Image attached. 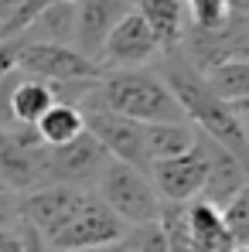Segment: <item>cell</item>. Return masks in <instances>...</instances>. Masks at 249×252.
Instances as JSON below:
<instances>
[{"label": "cell", "instance_id": "6da1fadb", "mask_svg": "<svg viewBox=\"0 0 249 252\" xmlns=\"http://www.w3.org/2000/svg\"><path fill=\"white\" fill-rule=\"evenodd\" d=\"M161 75V82L167 85V92L174 95L184 123H195V129L208 136L212 143L225 147L229 154H236L243 164H246V102H222L212 95V89L205 85L202 72L181 55V51H171L161 55V65L154 68Z\"/></svg>", "mask_w": 249, "mask_h": 252}, {"label": "cell", "instance_id": "7a4b0ae2", "mask_svg": "<svg viewBox=\"0 0 249 252\" xmlns=\"http://www.w3.org/2000/svg\"><path fill=\"white\" fill-rule=\"evenodd\" d=\"M82 109H106L133 123H184L174 95L167 92V85L154 68L106 72L103 79H96Z\"/></svg>", "mask_w": 249, "mask_h": 252}, {"label": "cell", "instance_id": "3957f363", "mask_svg": "<svg viewBox=\"0 0 249 252\" xmlns=\"http://www.w3.org/2000/svg\"><path fill=\"white\" fill-rule=\"evenodd\" d=\"M106 208L113 211L126 228L130 225H143V221H157L161 198L154 194L147 174L120 160H106V167L99 170V177L89 188Z\"/></svg>", "mask_w": 249, "mask_h": 252}, {"label": "cell", "instance_id": "277c9868", "mask_svg": "<svg viewBox=\"0 0 249 252\" xmlns=\"http://www.w3.org/2000/svg\"><path fill=\"white\" fill-rule=\"evenodd\" d=\"M14 68L24 79H38V82L58 85V82H89L99 79V65H92L89 58H82L75 48L69 44H35L17 38V58Z\"/></svg>", "mask_w": 249, "mask_h": 252}, {"label": "cell", "instance_id": "5b68a950", "mask_svg": "<svg viewBox=\"0 0 249 252\" xmlns=\"http://www.w3.org/2000/svg\"><path fill=\"white\" fill-rule=\"evenodd\" d=\"M0 184L14 194L44 184V143L35 126L0 129Z\"/></svg>", "mask_w": 249, "mask_h": 252}, {"label": "cell", "instance_id": "8992f818", "mask_svg": "<svg viewBox=\"0 0 249 252\" xmlns=\"http://www.w3.org/2000/svg\"><path fill=\"white\" fill-rule=\"evenodd\" d=\"M126 225L106 208L92 191L85 194L79 211L65 221V228L48 242L51 252H89V249H106L113 242H120Z\"/></svg>", "mask_w": 249, "mask_h": 252}, {"label": "cell", "instance_id": "52a82bcc", "mask_svg": "<svg viewBox=\"0 0 249 252\" xmlns=\"http://www.w3.org/2000/svg\"><path fill=\"white\" fill-rule=\"evenodd\" d=\"M205 167V136L198 133V140L188 154L171 157V160H154L147 167V181H150L154 194L161 198V205H188L202 194Z\"/></svg>", "mask_w": 249, "mask_h": 252}, {"label": "cell", "instance_id": "ba28073f", "mask_svg": "<svg viewBox=\"0 0 249 252\" xmlns=\"http://www.w3.org/2000/svg\"><path fill=\"white\" fill-rule=\"evenodd\" d=\"M85 188H65V184H41L28 194H17V208H21V221L31 225L44 242H51L65 221L79 211L85 201Z\"/></svg>", "mask_w": 249, "mask_h": 252}, {"label": "cell", "instance_id": "9c48e42d", "mask_svg": "<svg viewBox=\"0 0 249 252\" xmlns=\"http://www.w3.org/2000/svg\"><path fill=\"white\" fill-rule=\"evenodd\" d=\"M109 154L89 136H75L65 147H44V184H65V188H92L99 170L106 167Z\"/></svg>", "mask_w": 249, "mask_h": 252}, {"label": "cell", "instance_id": "30bf717a", "mask_svg": "<svg viewBox=\"0 0 249 252\" xmlns=\"http://www.w3.org/2000/svg\"><path fill=\"white\" fill-rule=\"evenodd\" d=\"M157 58H161V51H157V44L150 38L147 24L140 21L137 10H130L123 21L109 31V38L103 41V51H99L96 65H99V72L106 75V72L147 68V65H154Z\"/></svg>", "mask_w": 249, "mask_h": 252}, {"label": "cell", "instance_id": "8fae6325", "mask_svg": "<svg viewBox=\"0 0 249 252\" xmlns=\"http://www.w3.org/2000/svg\"><path fill=\"white\" fill-rule=\"evenodd\" d=\"M85 133L109 154V160H120L147 174V157H143V123H133L126 116L106 113V109H82Z\"/></svg>", "mask_w": 249, "mask_h": 252}, {"label": "cell", "instance_id": "7c38bea8", "mask_svg": "<svg viewBox=\"0 0 249 252\" xmlns=\"http://www.w3.org/2000/svg\"><path fill=\"white\" fill-rule=\"evenodd\" d=\"M72 7H75V38H72V48L96 65V58L103 51V41L133 10V3L130 0H72Z\"/></svg>", "mask_w": 249, "mask_h": 252}, {"label": "cell", "instance_id": "4fadbf2b", "mask_svg": "<svg viewBox=\"0 0 249 252\" xmlns=\"http://www.w3.org/2000/svg\"><path fill=\"white\" fill-rule=\"evenodd\" d=\"M205 184H202V194H198V201H205L212 208H225L239 191H246V164L236 157V154H229L225 147H218V143H212L205 136Z\"/></svg>", "mask_w": 249, "mask_h": 252}, {"label": "cell", "instance_id": "5bb4252c", "mask_svg": "<svg viewBox=\"0 0 249 252\" xmlns=\"http://www.w3.org/2000/svg\"><path fill=\"white\" fill-rule=\"evenodd\" d=\"M133 10L147 24V31H150V38H154L161 55L181 51V44H184L188 31H191L184 0H137Z\"/></svg>", "mask_w": 249, "mask_h": 252}, {"label": "cell", "instance_id": "9a60e30c", "mask_svg": "<svg viewBox=\"0 0 249 252\" xmlns=\"http://www.w3.org/2000/svg\"><path fill=\"white\" fill-rule=\"evenodd\" d=\"M184 225H188V239H191L195 252H225L236 246L222 225V211L198 198L184 205Z\"/></svg>", "mask_w": 249, "mask_h": 252}, {"label": "cell", "instance_id": "2e32d148", "mask_svg": "<svg viewBox=\"0 0 249 252\" xmlns=\"http://www.w3.org/2000/svg\"><path fill=\"white\" fill-rule=\"evenodd\" d=\"M198 129L191 123H143V157L147 167L154 160H171L181 157L195 147Z\"/></svg>", "mask_w": 249, "mask_h": 252}, {"label": "cell", "instance_id": "e0dca14e", "mask_svg": "<svg viewBox=\"0 0 249 252\" xmlns=\"http://www.w3.org/2000/svg\"><path fill=\"white\" fill-rule=\"evenodd\" d=\"M17 38L35 44H69L72 48V38H75V7H72V0L41 10Z\"/></svg>", "mask_w": 249, "mask_h": 252}, {"label": "cell", "instance_id": "ac0fdd59", "mask_svg": "<svg viewBox=\"0 0 249 252\" xmlns=\"http://www.w3.org/2000/svg\"><path fill=\"white\" fill-rule=\"evenodd\" d=\"M202 79L212 89V95L229 102V106L249 99V62L246 58H222V62L202 68Z\"/></svg>", "mask_w": 249, "mask_h": 252}, {"label": "cell", "instance_id": "d6986e66", "mask_svg": "<svg viewBox=\"0 0 249 252\" xmlns=\"http://www.w3.org/2000/svg\"><path fill=\"white\" fill-rule=\"evenodd\" d=\"M55 106V95H51V85L38 82V79H17L14 92H10V116L17 126H35L44 113Z\"/></svg>", "mask_w": 249, "mask_h": 252}, {"label": "cell", "instance_id": "ffe728a7", "mask_svg": "<svg viewBox=\"0 0 249 252\" xmlns=\"http://www.w3.org/2000/svg\"><path fill=\"white\" fill-rule=\"evenodd\" d=\"M35 129H38V136H41L44 147H65V143H72L75 136L85 133L82 113L72 109V106H62V102H55L41 120L35 123Z\"/></svg>", "mask_w": 249, "mask_h": 252}, {"label": "cell", "instance_id": "44dd1931", "mask_svg": "<svg viewBox=\"0 0 249 252\" xmlns=\"http://www.w3.org/2000/svg\"><path fill=\"white\" fill-rule=\"evenodd\" d=\"M188 21L202 34H218L229 28V17L236 7H246V0H184Z\"/></svg>", "mask_w": 249, "mask_h": 252}, {"label": "cell", "instance_id": "7402d4cb", "mask_svg": "<svg viewBox=\"0 0 249 252\" xmlns=\"http://www.w3.org/2000/svg\"><path fill=\"white\" fill-rule=\"evenodd\" d=\"M113 252H167V239L157 221H143V225H130L120 242H113Z\"/></svg>", "mask_w": 249, "mask_h": 252}, {"label": "cell", "instance_id": "603a6c76", "mask_svg": "<svg viewBox=\"0 0 249 252\" xmlns=\"http://www.w3.org/2000/svg\"><path fill=\"white\" fill-rule=\"evenodd\" d=\"M222 211V225H225V232H229V239L236 242V246H249V188L246 191H239Z\"/></svg>", "mask_w": 249, "mask_h": 252}, {"label": "cell", "instance_id": "cb8c5ba5", "mask_svg": "<svg viewBox=\"0 0 249 252\" xmlns=\"http://www.w3.org/2000/svg\"><path fill=\"white\" fill-rule=\"evenodd\" d=\"M55 3H65V0H24L21 7H17V14L10 17V24H7V31H3V41L7 38H17L41 10H48V7H55Z\"/></svg>", "mask_w": 249, "mask_h": 252}, {"label": "cell", "instance_id": "d4e9b609", "mask_svg": "<svg viewBox=\"0 0 249 252\" xmlns=\"http://www.w3.org/2000/svg\"><path fill=\"white\" fill-rule=\"evenodd\" d=\"M14 58H17V38L0 41V79H7L14 72Z\"/></svg>", "mask_w": 249, "mask_h": 252}, {"label": "cell", "instance_id": "484cf974", "mask_svg": "<svg viewBox=\"0 0 249 252\" xmlns=\"http://www.w3.org/2000/svg\"><path fill=\"white\" fill-rule=\"evenodd\" d=\"M0 252H24L17 228H14V232H0Z\"/></svg>", "mask_w": 249, "mask_h": 252}, {"label": "cell", "instance_id": "4316f807", "mask_svg": "<svg viewBox=\"0 0 249 252\" xmlns=\"http://www.w3.org/2000/svg\"><path fill=\"white\" fill-rule=\"evenodd\" d=\"M225 252H249V246H232V249H225Z\"/></svg>", "mask_w": 249, "mask_h": 252}, {"label": "cell", "instance_id": "83f0119b", "mask_svg": "<svg viewBox=\"0 0 249 252\" xmlns=\"http://www.w3.org/2000/svg\"><path fill=\"white\" fill-rule=\"evenodd\" d=\"M89 252H113V246H106V249H89Z\"/></svg>", "mask_w": 249, "mask_h": 252}, {"label": "cell", "instance_id": "f1b7e54d", "mask_svg": "<svg viewBox=\"0 0 249 252\" xmlns=\"http://www.w3.org/2000/svg\"><path fill=\"white\" fill-rule=\"evenodd\" d=\"M0 191H7V188H3V184H0Z\"/></svg>", "mask_w": 249, "mask_h": 252}, {"label": "cell", "instance_id": "f546056e", "mask_svg": "<svg viewBox=\"0 0 249 252\" xmlns=\"http://www.w3.org/2000/svg\"><path fill=\"white\" fill-rule=\"evenodd\" d=\"M130 3H137V0H130Z\"/></svg>", "mask_w": 249, "mask_h": 252}]
</instances>
